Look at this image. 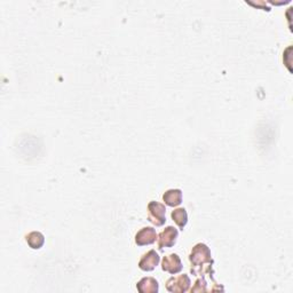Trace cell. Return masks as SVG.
I'll list each match as a JSON object with an SVG mask.
<instances>
[{
	"mask_svg": "<svg viewBox=\"0 0 293 293\" xmlns=\"http://www.w3.org/2000/svg\"><path fill=\"white\" fill-rule=\"evenodd\" d=\"M189 261L192 264L193 274L204 275L212 273V265L214 261L212 259L210 248L205 244L199 243L195 245L189 255Z\"/></svg>",
	"mask_w": 293,
	"mask_h": 293,
	"instance_id": "1",
	"label": "cell"
},
{
	"mask_svg": "<svg viewBox=\"0 0 293 293\" xmlns=\"http://www.w3.org/2000/svg\"><path fill=\"white\" fill-rule=\"evenodd\" d=\"M165 205L157 202H150L148 205V219L153 225L161 227L166 221Z\"/></svg>",
	"mask_w": 293,
	"mask_h": 293,
	"instance_id": "2",
	"label": "cell"
},
{
	"mask_svg": "<svg viewBox=\"0 0 293 293\" xmlns=\"http://www.w3.org/2000/svg\"><path fill=\"white\" fill-rule=\"evenodd\" d=\"M190 278L188 275H180L177 277H172L166 283L167 291L173 293H182L187 292L190 287Z\"/></svg>",
	"mask_w": 293,
	"mask_h": 293,
	"instance_id": "3",
	"label": "cell"
},
{
	"mask_svg": "<svg viewBox=\"0 0 293 293\" xmlns=\"http://www.w3.org/2000/svg\"><path fill=\"white\" fill-rule=\"evenodd\" d=\"M177 230L174 227H167L159 234L158 236V248L163 250L164 247H172L174 245L177 238Z\"/></svg>",
	"mask_w": 293,
	"mask_h": 293,
	"instance_id": "4",
	"label": "cell"
},
{
	"mask_svg": "<svg viewBox=\"0 0 293 293\" xmlns=\"http://www.w3.org/2000/svg\"><path fill=\"white\" fill-rule=\"evenodd\" d=\"M157 239V233L156 230L152 227H145L142 228L139 233L135 235V243L139 246L149 245L156 242Z\"/></svg>",
	"mask_w": 293,
	"mask_h": 293,
	"instance_id": "5",
	"label": "cell"
},
{
	"mask_svg": "<svg viewBox=\"0 0 293 293\" xmlns=\"http://www.w3.org/2000/svg\"><path fill=\"white\" fill-rule=\"evenodd\" d=\"M159 260H161V258H159L156 251L152 250L146 252L145 254H143V257H142L139 263V267L140 269L144 270V272H152V270L156 268V266L159 264Z\"/></svg>",
	"mask_w": 293,
	"mask_h": 293,
	"instance_id": "6",
	"label": "cell"
},
{
	"mask_svg": "<svg viewBox=\"0 0 293 293\" xmlns=\"http://www.w3.org/2000/svg\"><path fill=\"white\" fill-rule=\"evenodd\" d=\"M162 268L165 272L170 274H177L182 270V264L181 260L177 254H170L167 257H164L163 263H162Z\"/></svg>",
	"mask_w": 293,
	"mask_h": 293,
	"instance_id": "7",
	"label": "cell"
},
{
	"mask_svg": "<svg viewBox=\"0 0 293 293\" xmlns=\"http://www.w3.org/2000/svg\"><path fill=\"white\" fill-rule=\"evenodd\" d=\"M137 291L141 293H157L158 292V282L153 277H144L136 284Z\"/></svg>",
	"mask_w": 293,
	"mask_h": 293,
	"instance_id": "8",
	"label": "cell"
},
{
	"mask_svg": "<svg viewBox=\"0 0 293 293\" xmlns=\"http://www.w3.org/2000/svg\"><path fill=\"white\" fill-rule=\"evenodd\" d=\"M163 201L167 206H177L182 203V192L180 189H171L163 195Z\"/></svg>",
	"mask_w": 293,
	"mask_h": 293,
	"instance_id": "9",
	"label": "cell"
},
{
	"mask_svg": "<svg viewBox=\"0 0 293 293\" xmlns=\"http://www.w3.org/2000/svg\"><path fill=\"white\" fill-rule=\"evenodd\" d=\"M26 243L29 244L31 248H33V250H38V248H41L44 243H45V237H44V235L39 232H32L30 233L29 235H26Z\"/></svg>",
	"mask_w": 293,
	"mask_h": 293,
	"instance_id": "10",
	"label": "cell"
},
{
	"mask_svg": "<svg viewBox=\"0 0 293 293\" xmlns=\"http://www.w3.org/2000/svg\"><path fill=\"white\" fill-rule=\"evenodd\" d=\"M172 219L180 229H184L188 223V214L185 208H176L172 212Z\"/></svg>",
	"mask_w": 293,
	"mask_h": 293,
	"instance_id": "11",
	"label": "cell"
},
{
	"mask_svg": "<svg viewBox=\"0 0 293 293\" xmlns=\"http://www.w3.org/2000/svg\"><path fill=\"white\" fill-rule=\"evenodd\" d=\"M205 292L207 291L206 288V282L205 279L202 278V279H197L196 284H195V286L192 288V292Z\"/></svg>",
	"mask_w": 293,
	"mask_h": 293,
	"instance_id": "12",
	"label": "cell"
}]
</instances>
